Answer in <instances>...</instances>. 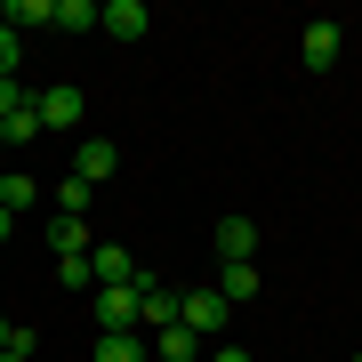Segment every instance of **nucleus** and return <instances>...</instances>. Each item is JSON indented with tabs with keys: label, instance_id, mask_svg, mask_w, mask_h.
Segmentation results:
<instances>
[{
	"label": "nucleus",
	"instance_id": "f257e3e1",
	"mask_svg": "<svg viewBox=\"0 0 362 362\" xmlns=\"http://www.w3.org/2000/svg\"><path fill=\"white\" fill-rule=\"evenodd\" d=\"M177 306H185V290H177V282H153V274H137V330H145V338L177 322Z\"/></svg>",
	"mask_w": 362,
	"mask_h": 362
},
{
	"label": "nucleus",
	"instance_id": "f03ea898",
	"mask_svg": "<svg viewBox=\"0 0 362 362\" xmlns=\"http://www.w3.org/2000/svg\"><path fill=\"white\" fill-rule=\"evenodd\" d=\"M177 322L194 330V338H209V346H218V338H226V322H233V306H226L218 290H185V306H177Z\"/></svg>",
	"mask_w": 362,
	"mask_h": 362
},
{
	"label": "nucleus",
	"instance_id": "7ed1b4c3",
	"mask_svg": "<svg viewBox=\"0 0 362 362\" xmlns=\"http://www.w3.org/2000/svg\"><path fill=\"white\" fill-rule=\"evenodd\" d=\"M338 57H346V33H338L330 16H314V25L298 33V65H306V73H330Z\"/></svg>",
	"mask_w": 362,
	"mask_h": 362
},
{
	"label": "nucleus",
	"instance_id": "20e7f679",
	"mask_svg": "<svg viewBox=\"0 0 362 362\" xmlns=\"http://www.w3.org/2000/svg\"><path fill=\"white\" fill-rule=\"evenodd\" d=\"M97 33H113V40H145V33H153V8H145V0H105V8H97Z\"/></svg>",
	"mask_w": 362,
	"mask_h": 362
},
{
	"label": "nucleus",
	"instance_id": "39448f33",
	"mask_svg": "<svg viewBox=\"0 0 362 362\" xmlns=\"http://www.w3.org/2000/svg\"><path fill=\"white\" fill-rule=\"evenodd\" d=\"M33 113H40V129H81L89 97H81V89H40V97H33Z\"/></svg>",
	"mask_w": 362,
	"mask_h": 362
},
{
	"label": "nucleus",
	"instance_id": "423d86ee",
	"mask_svg": "<svg viewBox=\"0 0 362 362\" xmlns=\"http://www.w3.org/2000/svg\"><path fill=\"white\" fill-rule=\"evenodd\" d=\"M113 169H121V145H113V137H81V145H73V177L105 185Z\"/></svg>",
	"mask_w": 362,
	"mask_h": 362
},
{
	"label": "nucleus",
	"instance_id": "0eeeda50",
	"mask_svg": "<svg viewBox=\"0 0 362 362\" xmlns=\"http://www.w3.org/2000/svg\"><path fill=\"white\" fill-rule=\"evenodd\" d=\"M97 330H137V282L97 290Z\"/></svg>",
	"mask_w": 362,
	"mask_h": 362
},
{
	"label": "nucleus",
	"instance_id": "6e6552de",
	"mask_svg": "<svg viewBox=\"0 0 362 362\" xmlns=\"http://www.w3.org/2000/svg\"><path fill=\"white\" fill-rule=\"evenodd\" d=\"M209 290H218L226 306H250V298H258V258H226V266H218V282H209Z\"/></svg>",
	"mask_w": 362,
	"mask_h": 362
},
{
	"label": "nucleus",
	"instance_id": "1a4fd4ad",
	"mask_svg": "<svg viewBox=\"0 0 362 362\" xmlns=\"http://www.w3.org/2000/svg\"><path fill=\"white\" fill-rule=\"evenodd\" d=\"M145 362H202V338L185 330V322H169V330H153V346H145Z\"/></svg>",
	"mask_w": 362,
	"mask_h": 362
},
{
	"label": "nucleus",
	"instance_id": "9d476101",
	"mask_svg": "<svg viewBox=\"0 0 362 362\" xmlns=\"http://www.w3.org/2000/svg\"><path fill=\"white\" fill-rule=\"evenodd\" d=\"M226 258H258V218H218V266Z\"/></svg>",
	"mask_w": 362,
	"mask_h": 362
},
{
	"label": "nucleus",
	"instance_id": "9b49d317",
	"mask_svg": "<svg viewBox=\"0 0 362 362\" xmlns=\"http://www.w3.org/2000/svg\"><path fill=\"white\" fill-rule=\"evenodd\" d=\"M89 274H97V290L137 282V274H129V250H121V242H89Z\"/></svg>",
	"mask_w": 362,
	"mask_h": 362
},
{
	"label": "nucleus",
	"instance_id": "f8f14e48",
	"mask_svg": "<svg viewBox=\"0 0 362 362\" xmlns=\"http://www.w3.org/2000/svg\"><path fill=\"white\" fill-rule=\"evenodd\" d=\"M145 330H97V362H145Z\"/></svg>",
	"mask_w": 362,
	"mask_h": 362
},
{
	"label": "nucleus",
	"instance_id": "ddd939ff",
	"mask_svg": "<svg viewBox=\"0 0 362 362\" xmlns=\"http://www.w3.org/2000/svg\"><path fill=\"white\" fill-rule=\"evenodd\" d=\"M49 250L57 258H89V218H49Z\"/></svg>",
	"mask_w": 362,
	"mask_h": 362
},
{
	"label": "nucleus",
	"instance_id": "4468645a",
	"mask_svg": "<svg viewBox=\"0 0 362 362\" xmlns=\"http://www.w3.org/2000/svg\"><path fill=\"white\" fill-rule=\"evenodd\" d=\"M33 202H40V185L25 177V169H8V177H0V209H8V218H25Z\"/></svg>",
	"mask_w": 362,
	"mask_h": 362
},
{
	"label": "nucleus",
	"instance_id": "2eb2a0df",
	"mask_svg": "<svg viewBox=\"0 0 362 362\" xmlns=\"http://www.w3.org/2000/svg\"><path fill=\"white\" fill-rule=\"evenodd\" d=\"M89 202H97L89 177H65V185H57V218H89Z\"/></svg>",
	"mask_w": 362,
	"mask_h": 362
},
{
	"label": "nucleus",
	"instance_id": "dca6fc26",
	"mask_svg": "<svg viewBox=\"0 0 362 362\" xmlns=\"http://www.w3.org/2000/svg\"><path fill=\"white\" fill-rule=\"evenodd\" d=\"M105 0H57V33H89Z\"/></svg>",
	"mask_w": 362,
	"mask_h": 362
},
{
	"label": "nucleus",
	"instance_id": "f3484780",
	"mask_svg": "<svg viewBox=\"0 0 362 362\" xmlns=\"http://www.w3.org/2000/svg\"><path fill=\"white\" fill-rule=\"evenodd\" d=\"M16 25H57V0H8V33Z\"/></svg>",
	"mask_w": 362,
	"mask_h": 362
},
{
	"label": "nucleus",
	"instance_id": "a211bd4d",
	"mask_svg": "<svg viewBox=\"0 0 362 362\" xmlns=\"http://www.w3.org/2000/svg\"><path fill=\"white\" fill-rule=\"evenodd\" d=\"M0 137H8V145H33V137H40V113H33V105H16V113L0 121Z\"/></svg>",
	"mask_w": 362,
	"mask_h": 362
},
{
	"label": "nucleus",
	"instance_id": "6ab92c4d",
	"mask_svg": "<svg viewBox=\"0 0 362 362\" xmlns=\"http://www.w3.org/2000/svg\"><path fill=\"white\" fill-rule=\"evenodd\" d=\"M16 57H25V49H16V33H8V0H0V81H16Z\"/></svg>",
	"mask_w": 362,
	"mask_h": 362
},
{
	"label": "nucleus",
	"instance_id": "aec40b11",
	"mask_svg": "<svg viewBox=\"0 0 362 362\" xmlns=\"http://www.w3.org/2000/svg\"><path fill=\"white\" fill-rule=\"evenodd\" d=\"M65 266V290H97V274H89V258H57Z\"/></svg>",
	"mask_w": 362,
	"mask_h": 362
},
{
	"label": "nucleus",
	"instance_id": "412c9836",
	"mask_svg": "<svg viewBox=\"0 0 362 362\" xmlns=\"http://www.w3.org/2000/svg\"><path fill=\"white\" fill-rule=\"evenodd\" d=\"M202 362H250V346H226L218 338V346H202Z\"/></svg>",
	"mask_w": 362,
	"mask_h": 362
},
{
	"label": "nucleus",
	"instance_id": "4be33fe9",
	"mask_svg": "<svg viewBox=\"0 0 362 362\" xmlns=\"http://www.w3.org/2000/svg\"><path fill=\"white\" fill-rule=\"evenodd\" d=\"M8 338H16V322H8V314H0V354H8Z\"/></svg>",
	"mask_w": 362,
	"mask_h": 362
},
{
	"label": "nucleus",
	"instance_id": "5701e85b",
	"mask_svg": "<svg viewBox=\"0 0 362 362\" xmlns=\"http://www.w3.org/2000/svg\"><path fill=\"white\" fill-rule=\"evenodd\" d=\"M8 226H16V218H8V209H0V242H8Z\"/></svg>",
	"mask_w": 362,
	"mask_h": 362
},
{
	"label": "nucleus",
	"instance_id": "b1692460",
	"mask_svg": "<svg viewBox=\"0 0 362 362\" xmlns=\"http://www.w3.org/2000/svg\"><path fill=\"white\" fill-rule=\"evenodd\" d=\"M0 362H25V354H0Z\"/></svg>",
	"mask_w": 362,
	"mask_h": 362
},
{
	"label": "nucleus",
	"instance_id": "393cba45",
	"mask_svg": "<svg viewBox=\"0 0 362 362\" xmlns=\"http://www.w3.org/2000/svg\"><path fill=\"white\" fill-rule=\"evenodd\" d=\"M354 362H362V346H354Z\"/></svg>",
	"mask_w": 362,
	"mask_h": 362
}]
</instances>
